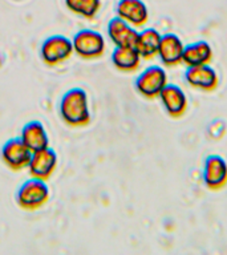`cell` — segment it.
Masks as SVG:
<instances>
[{
	"label": "cell",
	"instance_id": "6da1fadb",
	"mask_svg": "<svg viewBox=\"0 0 227 255\" xmlns=\"http://www.w3.org/2000/svg\"><path fill=\"white\" fill-rule=\"evenodd\" d=\"M60 117L68 127L83 128L91 123V109L87 92L83 88H72L64 93L59 105Z\"/></svg>",
	"mask_w": 227,
	"mask_h": 255
},
{
	"label": "cell",
	"instance_id": "7a4b0ae2",
	"mask_svg": "<svg viewBox=\"0 0 227 255\" xmlns=\"http://www.w3.org/2000/svg\"><path fill=\"white\" fill-rule=\"evenodd\" d=\"M49 197L51 191L45 181L31 177L17 189L16 203L21 210L36 211L47 205Z\"/></svg>",
	"mask_w": 227,
	"mask_h": 255
},
{
	"label": "cell",
	"instance_id": "3957f363",
	"mask_svg": "<svg viewBox=\"0 0 227 255\" xmlns=\"http://www.w3.org/2000/svg\"><path fill=\"white\" fill-rule=\"evenodd\" d=\"M73 52L84 60L100 59L107 49V43L100 32L93 29H81L72 39Z\"/></svg>",
	"mask_w": 227,
	"mask_h": 255
},
{
	"label": "cell",
	"instance_id": "277c9868",
	"mask_svg": "<svg viewBox=\"0 0 227 255\" xmlns=\"http://www.w3.org/2000/svg\"><path fill=\"white\" fill-rule=\"evenodd\" d=\"M73 53L72 40L63 35L49 36L44 40L40 48V57L48 67H56L65 63Z\"/></svg>",
	"mask_w": 227,
	"mask_h": 255
},
{
	"label": "cell",
	"instance_id": "5b68a950",
	"mask_svg": "<svg viewBox=\"0 0 227 255\" xmlns=\"http://www.w3.org/2000/svg\"><path fill=\"white\" fill-rule=\"evenodd\" d=\"M169 84L167 73L159 65H150L135 79V91L147 100L157 99L163 88Z\"/></svg>",
	"mask_w": 227,
	"mask_h": 255
},
{
	"label": "cell",
	"instance_id": "8992f818",
	"mask_svg": "<svg viewBox=\"0 0 227 255\" xmlns=\"http://www.w3.org/2000/svg\"><path fill=\"white\" fill-rule=\"evenodd\" d=\"M202 179L211 191H218L227 185V161L219 154L206 157L203 162Z\"/></svg>",
	"mask_w": 227,
	"mask_h": 255
},
{
	"label": "cell",
	"instance_id": "52a82bcc",
	"mask_svg": "<svg viewBox=\"0 0 227 255\" xmlns=\"http://www.w3.org/2000/svg\"><path fill=\"white\" fill-rule=\"evenodd\" d=\"M32 151L20 138H11L0 149V158L11 171H20L27 169L31 161Z\"/></svg>",
	"mask_w": 227,
	"mask_h": 255
},
{
	"label": "cell",
	"instance_id": "ba28073f",
	"mask_svg": "<svg viewBox=\"0 0 227 255\" xmlns=\"http://www.w3.org/2000/svg\"><path fill=\"white\" fill-rule=\"evenodd\" d=\"M57 162H59L57 154L49 146L41 150L33 151L31 155V161L28 163V173L32 178L48 181L56 171Z\"/></svg>",
	"mask_w": 227,
	"mask_h": 255
},
{
	"label": "cell",
	"instance_id": "9c48e42d",
	"mask_svg": "<svg viewBox=\"0 0 227 255\" xmlns=\"http://www.w3.org/2000/svg\"><path fill=\"white\" fill-rule=\"evenodd\" d=\"M185 80L193 89L203 92L215 91L219 85L218 72L215 71L210 64L198 65V67H187L185 72Z\"/></svg>",
	"mask_w": 227,
	"mask_h": 255
},
{
	"label": "cell",
	"instance_id": "30bf717a",
	"mask_svg": "<svg viewBox=\"0 0 227 255\" xmlns=\"http://www.w3.org/2000/svg\"><path fill=\"white\" fill-rule=\"evenodd\" d=\"M158 99L161 100L165 112L173 119H179L186 113L189 100L182 88H179L178 85L167 84L163 88V91L159 93Z\"/></svg>",
	"mask_w": 227,
	"mask_h": 255
},
{
	"label": "cell",
	"instance_id": "8fae6325",
	"mask_svg": "<svg viewBox=\"0 0 227 255\" xmlns=\"http://www.w3.org/2000/svg\"><path fill=\"white\" fill-rule=\"evenodd\" d=\"M115 16L134 28H141L149 21V8L143 0H118Z\"/></svg>",
	"mask_w": 227,
	"mask_h": 255
},
{
	"label": "cell",
	"instance_id": "7c38bea8",
	"mask_svg": "<svg viewBox=\"0 0 227 255\" xmlns=\"http://www.w3.org/2000/svg\"><path fill=\"white\" fill-rule=\"evenodd\" d=\"M185 44L175 33H165L161 37L158 48V57L166 67H175L182 63Z\"/></svg>",
	"mask_w": 227,
	"mask_h": 255
},
{
	"label": "cell",
	"instance_id": "4fadbf2b",
	"mask_svg": "<svg viewBox=\"0 0 227 255\" xmlns=\"http://www.w3.org/2000/svg\"><path fill=\"white\" fill-rule=\"evenodd\" d=\"M138 31L125 20L114 16L108 24V37L114 47H134Z\"/></svg>",
	"mask_w": 227,
	"mask_h": 255
},
{
	"label": "cell",
	"instance_id": "5bb4252c",
	"mask_svg": "<svg viewBox=\"0 0 227 255\" xmlns=\"http://www.w3.org/2000/svg\"><path fill=\"white\" fill-rule=\"evenodd\" d=\"M20 139L33 153L49 146V137L45 127L40 121H29L21 129Z\"/></svg>",
	"mask_w": 227,
	"mask_h": 255
},
{
	"label": "cell",
	"instance_id": "9a60e30c",
	"mask_svg": "<svg viewBox=\"0 0 227 255\" xmlns=\"http://www.w3.org/2000/svg\"><path fill=\"white\" fill-rule=\"evenodd\" d=\"M213 48L207 41L199 40L195 43L187 44L183 49L182 63L186 67H198V65H205L210 64L213 60Z\"/></svg>",
	"mask_w": 227,
	"mask_h": 255
},
{
	"label": "cell",
	"instance_id": "2e32d148",
	"mask_svg": "<svg viewBox=\"0 0 227 255\" xmlns=\"http://www.w3.org/2000/svg\"><path fill=\"white\" fill-rule=\"evenodd\" d=\"M142 57L134 47H115L112 53V64L122 73L135 72L141 65Z\"/></svg>",
	"mask_w": 227,
	"mask_h": 255
},
{
	"label": "cell",
	"instance_id": "e0dca14e",
	"mask_svg": "<svg viewBox=\"0 0 227 255\" xmlns=\"http://www.w3.org/2000/svg\"><path fill=\"white\" fill-rule=\"evenodd\" d=\"M161 37L162 35L155 28H145L138 32L134 48L143 60H150L158 55Z\"/></svg>",
	"mask_w": 227,
	"mask_h": 255
},
{
	"label": "cell",
	"instance_id": "ac0fdd59",
	"mask_svg": "<svg viewBox=\"0 0 227 255\" xmlns=\"http://www.w3.org/2000/svg\"><path fill=\"white\" fill-rule=\"evenodd\" d=\"M65 7L75 15L92 20L99 15L101 9V0H64Z\"/></svg>",
	"mask_w": 227,
	"mask_h": 255
},
{
	"label": "cell",
	"instance_id": "d6986e66",
	"mask_svg": "<svg viewBox=\"0 0 227 255\" xmlns=\"http://www.w3.org/2000/svg\"><path fill=\"white\" fill-rule=\"evenodd\" d=\"M15 1H20V0H15Z\"/></svg>",
	"mask_w": 227,
	"mask_h": 255
}]
</instances>
